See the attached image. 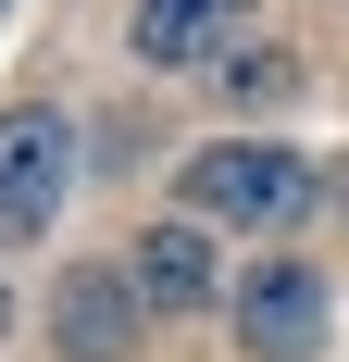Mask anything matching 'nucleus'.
I'll return each instance as SVG.
<instances>
[{
	"label": "nucleus",
	"instance_id": "nucleus-1",
	"mask_svg": "<svg viewBox=\"0 0 349 362\" xmlns=\"http://www.w3.org/2000/svg\"><path fill=\"white\" fill-rule=\"evenodd\" d=\"M187 213L200 225H300L312 213V175H300L275 138H225V150L187 163Z\"/></svg>",
	"mask_w": 349,
	"mask_h": 362
},
{
	"label": "nucleus",
	"instance_id": "nucleus-2",
	"mask_svg": "<svg viewBox=\"0 0 349 362\" xmlns=\"http://www.w3.org/2000/svg\"><path fill=\"white\" fill-rule=\"evenodd\" d=\"M63 200H75V125L50 100L0 112V238H50Z\"/></svg>",
	"mask_w": 349,
	"mask_h": 362
},
{
	"label": "nucleus",
	"instance_id": "nucleus-3",
	"mask_svg": "<svg viewBox=\"0 0 349 362\" xmlns=\"http://www.w3.org/2000/svg\"><path fill=\"white\" fill-rule=\"evenodd\" d=\"M237 337L262 362H300V350H324V288H312V262H249L237 288Z\"/></svg>",
	"mask_w": 349,
	"mask_h": 362
},
{
	"label": "nucleus",
	"instance_id": "nucleus-4",
	"mask_svg": "<svg viewBox=\"0 0 349 362\" xmlns=\"http://www.w3.org/2000/svg\"><path fill=\"white\" fill-rule=\"evenodd\" d=\"M249 37V0H138V63L150 75H212Z\"/></svg>",
	"mask_w": 349,
	"mask_h": 362
},
{
	"label": "nucleus",
	"instance_id": "nucleus-5",
	"mask_svg": "<svg viewBox=\"0 0 349 362\" xmlns=\"http://www.w3.org/2000/svg\"><path fill=\"white\" fill-rule=\"evenodd\" d=\"M125 275H138V300H150V313H212V300H225V262H212L200 213H174V225H138Z\"/></svg>",
	"mask_w": 349,
	"mask_h": 362
},
{
	"label": "nucleus",
	"instance_id": "nucleus-6",
	"mask_svg": "<svg viewBox=\"0 0 349 362\" xmlns=\"http://www.w3.org/2000/svg\"><path fill=\"white\" fill-rule=\"evenodd\" d=\"M138 275H63V300H50V325H63L75 362H125V337H138Z\"/></svg>",
	"mask_w": 349,
	"mask_h": 362
},
{
	"label": "nucleus",
	"instance_id": "nucleus-7",
	"mask_svg": "<svg viewBox=\"0 0 349 362\" xmlns=\"http://www.w3.org/2000/svg\"><path fill=\"white\" fill-rule=\"evenodd\" d=\"M0 337H13V300H0Z\"/></svg>",
	"mask_w": 349,
	"mask_h": 362
}]
</instances>
